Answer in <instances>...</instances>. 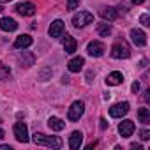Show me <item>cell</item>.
<instances>
[{
  "mask_svg": "<svg viewBox=\"0 0 150 150\" xmlns=\"http://www.w3.org/2000/svg\"><path fill=\"white\" fill-rule=\"evenodd\" d=\"M34 143L35 145H41V146H50V148H62L64 141L57 136H46L42 132H35L34 134Z\"/></svg>",
  "mask_w": 150,
  "mask_h": 150,
  "instance_id": "6da1fadb",
  "label": "cell"
},
{
  "mask_svg": "<svg viewBox=\"0 0 150 150\" xmlns=\"http://www.w3.org/2000/svg\"><path fill=\"white\" fill-rule=\"evenodd\" d=\"M111 57L113 58H129L131 57V48L125 41H117L111 46Z\"/></svg>",
  "mask_w": 150,
  "mask_h": 150,
  "instance_id": "7a4b0ae2",
  "label": "cell"
},
{
  "mask_svg": "<svg viewBox=\"0 0 150 150\" xmlns=\"http://www.w3.org/2000/svg\"><path fill=\"white\" fill-rule=\"evenodd\" d=\"M92 21H94V14L88 13V11H80L78 14L72 16V25L76 28H83V27L90 25Z\"/></svg>",
  "mask_w": 150,
  "mask_h": 150,
  "instance_id": "3957f363",
  "label": "cell"
},
{
  "mask_svg": "<svg viewBox=\"0 0 150 150\" xmlns=\"http://www.w3.org/2000/svg\"><path fill=\"white\" fill-rule=\"evenodd\" d=\"M83 113H85V104H83V101H74V103L71 104L69 111H67V118H69L71 122H76V120H80V118L83 117Z\"/></svg>",
  "mask_w": 150,
  "mask_h": 150,
  "instance_id": "277c9868",
  "label": "cell"
},
{
  "mask_svg": "<svg viewBox=\"0 0 150 150\" xmlns=\"http://www.w3.org/2000/svg\"><path fill=\"white\" fill-rule=\"evenodd\" d=\"M13 132H14V138L20 141V143H27L30 138H28V129L23 122H16L14 127H13Z\"/></svg>",
  "mask_w": 150,
  "mask_h": 150,
  "instance_id": "5b68a950",
  "label": "cell"
},
{
  "mask_svg": "<svg viewBox=\"0 0 150 150\" xmlns=\"http://www.w3.org/2000/svg\"><path fill=\"white\" fill-rule=\"evenodd\" d=\"M87 51H88L90 57H103L106 48H104V44L101 41H90L88 46H87Z\"/></svg>",
  "mask_w": 150,
  "mask_h": 150,
  "instance_id": "8992f818",
  "label": "cell"
},
{
  "mask_svg": "<svg viewBox=\"0 0 150 150\" xmlns=\"http://www.w3.org/2000/svg\"><path fill=\"white\" fill-rule=\"evenodd\" d=\"M129 111V103H117L110 108V115L113 118H122L124 115H127Z\"/></svg>",
  "mask_w": 150,
  "mask_h": 150,
  "instance_id": "52a82bcc",
  "label": "cell"
},
{
  "mask_svg": "<svg viewBox=\"0 0 150 150\" xmlns=\"http://www.w3.org/2000/svg\"><path fill=\"white\" fill-rule=\"evenodd\" d=\"M64 30H65V25H64V21L62 20H55L51 25H50V37H62L64 35Z\"/></svg>",
  "mask_w": 150,
  "mask_h": 150,
  "instance_id": "ba28073f",
  "label": "cell"
},
{
  "mask_svg": "<svg viewBox=\"0 0 150 150\" xmlns=\"http://www.w3.org/2000/svg\"><path fill=\"white\" fill-rule=\"evenodd\" d=\"M14 9H16V13H20L21 16H34V14H35V6H34L32 2H21V4H18Z\"/></svg>",
  "mask_w": 150,
  "mask_h": 150,
  "instance_id": "9c48e42d",
  "label": "cell"
},
{
  "mask_svg": "<svg viewBox=\"0 0 150 150\" xmlns=\"http://www.w3.org/2000/svg\"><path fill=\"white\" fill-rule=\"evenodd\" d=\"M118 132H120L122 138L132 136V132H134V122L132 120H122L120 125H118Z\"/></svg>",
  "mask_w": 150,
  "mask_h": 150,
  "instance_id": "30bf717a",
  "label": "cell"
},
{
  "mask_svg": "<svg viewBox=\"0 0 150 150\" xmlns=\"http://www.w3.org/2000/svg\"><path fill=\"white\" fill-rule=\"evenodd\" d=\"M131 41L136 44V46H145L146 44V34L139 28H132L131 30Z\"/></svg>",
  "mask_w": 150,
  "mask_h": 150,
  "instance_id": "8fae6325",
  "label": "cell"
},
{
  "mask_svg": "<svg viewBox=\"0 0 150 150\" xmlns=\"http://www.w3.org/2000/svg\"><path fill=\"white\" fill-rule=\"evenodd\" d=\"M99 14H101V18H103L104 21H115V20L118 18V13H117L115 7H101Z\"/></svg>",
  "mask_w": 150,
  "mask_h": 150,
  "instance_id": "7c38bea8",
  "label": "cell"
},
{
  "mask_svg": "<svg viewBox=\"0 0 150 150\" xmlns=\"http://www.w3.org/2000/svg\"><path fill=\"white\" fill-rule=\"evenodd\" d=\"M76 48H78L76 39H74L72 35H69V34H65V37H64V50H65V53L72 55L74 51H76Z\"/></svg>",
  "mask_w": 150,
  "mask_h": 150,
  "instance_id": "4fadbf2b",
  "label": "cell"
},
{
  "mask_svg": "<svg viewBox=\"0 0 150 150\" xmlns=\"http://www.w3.org/2000/svg\"><path fill=\"white\" fill-rule=\"evenodd\" d=\"M81 141H83V134H81L80 131L71 132V136H69V146H71L72 150H78V148L81 146Z\"/></svg>",
  "mask_w": 150,
  "mask_h": 150,
  "instance_id": "5bb4252c",
  "label": "cell"
},
{
  "mask_svg": "<svg viewBox=\"0 0 150 150\" xmlns=\"http://www.w3.org/2000/svg\"><path fill=\"white\" fill-rule=\"evenodd\" d=\"M83 65H85V60H83L81 57H74V58L69 60L67 69H69L71 72H80V71L83 69Z\"/></svg>",
  "mask_w": 150,
  "mask_h": 150,
  "instance_id": "9a60e30c",
  "label": "cell"
},
{
  "mask_svg": "<svg viewBox=\"0 0 150 150\" xmlns=\"http://www.w3.org/2000/svg\"><path fill=\"white\" fill-rule=\"evenodd\" d=\"M106 83H108V85H111V87H117V85L124 83V74H122V72H118V71L110 72V74H108V78H106Z\"/></svg>",
  "mask_w": 150,
  "mask_h": 150,
  "instance_id": "2e32d148",
  "label": "cell"
},
{
  "mask_svg": "<svg viewBox=\"0 0 150 150\" xmlns=\"http://www.w3.org/2000/svg\"><path fill=\"white\" fill-rule=\"evenodd\" d=\"M0 28H2L4 32H14L18 28V23L13 18H2L0 20Z\"/></svg>",
  "mask_w": 150,
  "mask_h": 150,
  "instance_id": "e0dca14e",
  "label": "cell"
},
{
  "mask_svg": "<svg viewBox=\"0 0 150 150\" xmlns=\"http://www.w3.org/2000/svg\"><path fill=\"white\" fill-rule=\"evenodd\" d=\"M30 44H32V37H30L28 34H23V35L16 37V41H14V48H18V50H21V48H28Z\"/></svg>",
  "mask_w": 150,
  "mask_h": 150,
  "instance_id": "ac0fdd59",
  "label": "cell"
},
{
  "mask_svg": "<svg viewBox=\"0 0 150 150\" xmlns=\"http://www.w3.org/2000/svg\"><path fill=\"white\" fill-rule=\"evenodd\" d=\"M48 125H50L51 131H62L65 127V122L62 118H58V117H50L48 118Z\"/></svg>",
  "mask_w": 150,
  "mask_h": 150,
  "instance_id": "d6986e66",
  "label": "cell"
},
{
  "mask_svg": "<svg viewBox=\"0 0 150 150\" xmlns=\"http://www.w3.org/2000/svg\"><path fill=\"white\" fill-rule=\"evenodd\" d=\"M138 120L141 122V124H150V110L148 108H139L138 110Z\"/></svg>",
  "mask_w": 150,
  "mask_h": 150,
  "instance_id": "ffe728a7",
  "label": "cell"
},
{
  "mask_svg": "<svg viewBox=\"0 0 150 150\" xmlns=\"http://www.w3.org/2000/svg\"><path fill=\"white\" fill-rule=\"evenodd\" d=\"M97 34H99L101 37H108V35L111 34V25L106 23V21H104V23H99V25H97Z\"/></svg>",
  "mask_w": 150,
  "mask_h": 150,
  "instance_id": "44dd1931",
  "label": "cell"
},
{
  "mask_svg": "<svg viewBox=\"0 0 150 150\" xmlns=\"http://www.w3.org/2000/svg\"><path fill=\"white\" fill-rule=\"evenodd\" d=\"M25 55V58L23 57H20V62H21V65H25V67H30V65H34V55L32 53H23Z\"/></svg>",
  "mask_w": 150,
  "mask_h": 150,
  "instance_id": "7402d4cb",
  "label": "cell"
},
{
  "mask_svg": "<svg viewBox=\"0 0 150 150\" xmlns=\"http://www.w3.org/2000/svg\"><path fill=\"white\" fill-rule=\"evenodd\" d=\"M9 76H11V69H9V65H6V64L0 62V80H7Z\"/></svg>",
  "mask_w": 150,
  "mask_h": 150,
  "instance_id": "603a6c76",
  "label": "cell"
},
{
  "mask_svg": "<svg viewBox=\"0 0 150 150\" xmlns=\"http://www.w3.org/2000/svg\"><path fill=\"white\" fill-rule=\"evenodd\" d=\"M80 6V0H67V9L72 11V9H76Z\"/></svg>",
  "mask_w": 150,
  "mask_h": 150,
  "instance_id": "cb8c5ba5",
  "label": "cell"
},
{
  "mask_svg": "<svg viewBox=\"0 0 150 150\" xmlns=\"http://www.w3.org/2000/svg\"><path fill=\"white\" fill-rule=\"evenodd\" d=\"M48 76H51V69H44V71L39 74V80H41V81H46Z\"/></svg>",
  "mask_w": 150,
  "mask_h": 150,
  "instance_id": "d4e9b609",
  "label": "cell"
},
{
  "mask_svg": "<svg viewBox=\"0 0 150 150\" xmlns=\"http://www.w3.org/2000/svg\"><path fill=\"white\" fill-rule=\"evenodd\" d=\"M139 21H141V25H145V27H148V25H150V16H148V14H141V18H139Z\"/></svg>",
  "mask_w": 150,
  "mask_h": 150,
  "instance_id": "484cf974",
  "label": "cell"
},
{
  "mask_svg": "<svg viewBox=\"0 0 150 150\" xmlns=\"http://www.w3.org/2000/svg\"><path fill=\"white\" fill-rule=\"evenodd\" d=\"M139 138H141L143 141H146V139H150V131H148V129H143V131L139 132Z\"/></svg>",
  "mask_w": 150,
  "mask_h": 150,
  "instance_id": "4316f807",
  "label": "cell"
},
{
  "mask_svg": "<svg viewBox=\"0 0 150 150\" xmlns=\"http://www.w3.org/2000/svg\"><path fill=\"white\" fill-rule=\"evenodd\" d=\"M131 90H132L134 94H138V92H139V83H138V81H134V83L131 85Z\"/></svg>",
  "mask_w": 150,
  "mask_h": 150,
  "instance_id": "83f0119b",
  "label": "cell"
},
{
  "mask_svg": "<svg viewBox=\"0 0 150 150\" xmlns=\"http://www.w3.org/2000/svg\"><path fill=\"white\" fill-rule=\"evenodd\" d=\"M99 122H101V129H106V127H108V122H106L104 118H101Z\"/></svg>",
  "mask_w": 150,
  "mask_h": 150,
  "instance_id": "f1b7e54d",
  "label": "cell"
},
{
  "mask_svg": "<svg viewBox=\"0 0 150 150\" xmlns=\"http://www.w3.org/2000/svg\"><path fill=\"white\" fill-rule=\"evenodd\" d=\"M131 148H134V150H143V146H141V145H136V143H132Z\"/></svg>",
  "mask_w": 150,
  "mask_h": 150,
  "instance_id": "f546056e",
  "label": "cell"
},
{
  "mask_svg": "<svg viewBox=\"0 0 150 150\" xmlns=\"http://www.w3.org/2000/svg\"><path fill=\"white\" fill-rule=\"evenodd\" d=\"M92 76H94V72L88 71V72H87V81H92Z\"/></svg>",
  "mask_w": 150,
  "mask_h": 150,
  "instance_id": "4dcf8cb0",
  "label": "cell"
},
{
  "mask_svg": "<svg viewBox=\"0 0 150 150\" xmlns=\"http://www.w3.org/2000/svg\"><path fill=\"white\" fill-rule=\"evenodd\" d=\"M0 150H13L9 145H0Z\"/></svg>",
  "mask_w": 150,
  "mask_h": 150,
  "instance_id": "1f68e13d",
  "label": "cell"
},
{
  "mask_svg": "<svg viewBox=\"0 0 150 150\" xmlns=\"http://www.w3.org/2000/svg\"><path fill=\"white\" fill-rule=\"evenodd\" d=\"M131 2H132V4H136V6H139V4H143V2H145V0H131Z\"/></svg>",
  "mask_w": 150,
  "mask_h": 150,
  "instance_id": "d6a6232c",
  "label": "cell"
},
{
  "mask_svg": "<svg viewBox=\"0 0 150 150\" xmlns=\"http://www.w3.org/2000/svg\"><path fill=\"white\" fill-rule=\"evenodd\" d=\"M148 94H150V90H145V101H148V99H150V96H148Z\"/></svg>",
  "mask_w": 150,
  "mask_h": 150,
  "instance_id": "836d02e7",
  "label": "cell"
},
{
  "mask_svg": "<svg viewBox=\"0 0 150 150\" xmlns=\"http://www.w3.org/2000/svg\"><path fill=\"white\" fill-rule=\"evenodd\" d=\"M4 134H6V132H4V129H0V139L4 138Z\"/></svg>",
  "mask_w": 150,
  "mask_h": 150,
  "instance_id": "e575fe53",
  "label": "cell"
},
{
  "mask_svg": "<svg viewBox=\"0 0 150 150\" xmlns=\"http://www.w3.org/2000/svg\"><path fill=\"white\" fill-rule=\"evenodd\" d=\"M0 2H2V4H4V2H11V0H0Z\"/></svg>",
  "mask_w": 150,
  "mask_h": 150,
  "instance_id": "d590c367",
  "label": "cell"
}]
</instances>
